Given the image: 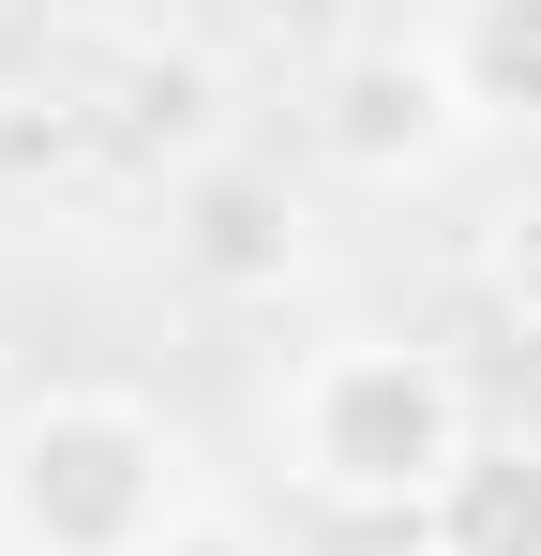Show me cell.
I'll use <instances>...</instances> for the list:
<instances>
[{
    "mask_svg": "<svg viewBox=\"0 0 541 556\" xmlns=\"http://www.w3.org/2000/svg\"><path fill=\"white\" fill-rule=\"evenodd\" d=\"M301 136H316V166L406 195V181H437L481 121H466V91H451V61L422 46V30H376V46H347V61L301 91Z\"/></svg>",
    "mask_w": 541,
    "mask_h": 556,
    "instance_id": "obj_3",
    "label": "cell"
},
{
    "mask_svg": "<svg viewBox=\"0 0 541 556\" xmlns=\"http://www.w3.org/2000/svg\"><path fill=\"white\" fill-rule=\"evenodd\" d=\"M270 437H286V481L316 496V511H437V481L481 452V406H466V376L437 346H406V331H331V346H301L286 391H270Z\"/></svg>",
    "mask_w": 541,
    "mask_h": 556,
    "instance_id": "obj_1",
    "label": "cell"
},
{
    "mask_svg": "<svg viewBox=\"0 0 541 556\" xmlns=\"http://www.w3.org/2000/svg\"><path fill=\"white\" fill-rule=\"evenodd\" d=\"M15 15H46V0H0V30H15Z\"/></svg>",
    "mask_w": 541,
    "mask_h": 556,
    "instance_id": "obj_12",
    "label": "cell"
},
{
    "mask_svg": "<svg viewBox=\"0 0 541 556\" xmlns=\"http://www.w3.org/2000/svg\"><path fill=\"white\" fill-rule=\"evenodd\" d=\"M166 256L196 301H286V286L316 271V211L286 166L256 151H211V166H180L166 181Z\"/></svg>",
    "mask_w": 541,
    "mask_h": 556,
    "instance_id": "obj_4",
    "label": "cell"
},
{
    "mask_svg": "<svg viewBox=\"0 0 541 556\" xmlns=\"http://www.w3.org/2000/svg\"><path fill=\"white\" fill-rule=\"evenodd\" d=\"M226 30L256 46V61H286L301 91L347 61V46H376V0H226Z\"/></svg>",
    "mask_w": 541,
    "mask_h": 556,
    "instance_id": "obj_8",
    "label": "cell"
},
{
    "mask_svg": "<svg viewBox=\"0 0 541 556\" xmlns=\"http://www.w3.org/2000/svg\"><path fill=\"white\" fill-rule=\"evenodd\" d=\"M151 556H270V542H256V527H241V511H196V527H166V542H151Z\"/></svg>",
    "mask_w": 541,
    "mask_h": 556,
    "instance_id": "obj_10",
    "label": "cell"
},
{
    "mask_svg": "<svg viewBox=\"0 0 541 556\" xmlns=\"http://www.w3.org/2000/svg\"><path fill=\"white\" fill-rule=\"evenodd\" d=\"M196 511V437L151 391H30L0 421V556H151Z\"/></svg>",
    "mask_w": 541,
    "mask_h": 556,
    "instance_id": "obj_2",
    "label": "cell"
},
{
    "mask_svg": "<svg viewBox=\"0 0 541 556\" xmlns=\"http://www.w3.org/2000/svg\"><path fill=\"white\" fill-rule=\"evenodd\" d=\"M422 46L451 61L466 121H541V0H437Z\"/></svg>",
    "mask_w": 541,
    "mask_h": 556,
    "instance_id": "obj_6",
    "label": "cell"
},
{
    "mask_svg": "<svg viewBox=\"0 0 541 556\" xmlns=\"http://www.w3.org/2000/svg\"><path fill=\"white\" fill-rule=\"evenodd\" d=\"M391 556H437V542H422V527H406V542H391Z\"/></svg>",
    "mask_w": 541,
    "mask_h": 556,
    "instance_id": "obj_13",
    "label": "cell"
},
{
    "mask_svg": "<svg viewBox=\"0 0 541 556\" xmlns=\"http://www.w3.org/2000/svg\"><path fill=\"white\" fill-rule=\"evenodd\" d=\"M46 30H105V46H136V30H151V0H46Z\"/></svg>",
    "mask_w": 541,
    "mask_h": 556,
    "instance_id": "obj_11",
    "label": "cell"
},
{
    "mask_svg": "<svg viewBox=\"0 0 541 556\" xmlns=\"http://www.w3.org/2000/svg\"><path fill=\"white\" fill-rule=\"evenodd\" d=\"M211 121H226V105H211V61L166 46V30H136L121 76H105V121H90V136H105V166H211V151H226Z\"/></svg>",
    "mask_w": 541,
    "mask_h": 556,
    "instance_id": "obj_5",
    "label": "cell"
},
{
    "mask_svg": "<svg viewBox=\"0 0 541 556\" xmlns=\"http://www.w3.org/2000/svg\"><path fill=\"white\" fill-rule=\"evenodd\" d=\"M422 542H437V556H541V452H527V437H481V452L437 481Z\"/></svg>",
    "mask_w": 541,
    "mask_h": 556,
    "instance_id": "obj_7",
    "label": "cell"
},
{
    "mask_svg": "<svg viewBox=\"0 0 541 556\" xmlns=\"http://www.w3.org/2000/svg\"><path fill=\"white\" fill-rule=\"evenodd\" d=\"M481 286H496V301H512V316L541 331V181L496 211V256H481Z\"/></svg>",
    "mask_w": 541,
    "mask_h": 556,
    "instance_id": "obj_9",
    "label": "cell"
}]
</instances>
